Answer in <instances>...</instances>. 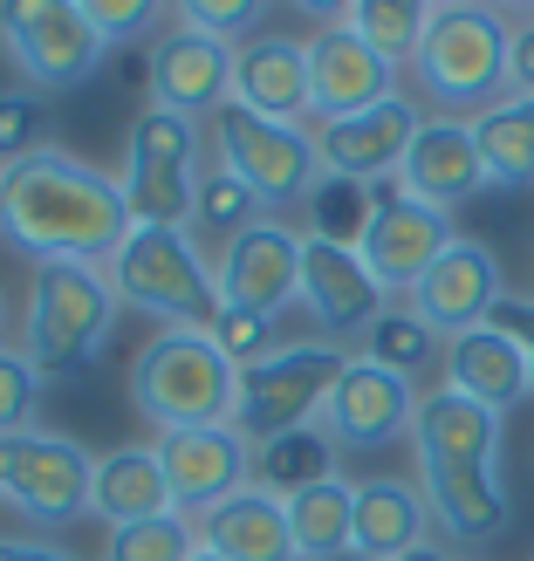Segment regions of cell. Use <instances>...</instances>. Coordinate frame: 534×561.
I'll list each match as a JSON object with an SVG mask.
<instances>
[{
    "label": "cell",
    "mask_w": 534,
    "mask_h": 561,
    "mask_svg": "<svg viewBox=\"0 0 534 561\" xmlns=\"http://www.w3.org/2000/svg\"><path fill=\"white\" fill-rule=\"evenodd\" d=\"M405 561H453L445 548H418V554H405Z\"/></svg>",
    "instance_id": "obj_44"
},
{
    "label": "cell",
    "mask_w": 534,
    "mask_h": 561,
    "mask_svg": "<svg viewBox=\"0 0 534 561\" xmlns=\"http://www.w3.org/2000/svg\"><path fill=\"white\" fill-rule=\"evenodd\" d=\"M103 267L117 301L164 329H206L219 316V274L185 227H130V240Z\"/></svg>",
    "instance_id": "obj_5"
},
{
    "label": "cell",
    "mask_w": 534,
    "mask_h": 561,
    "mask_svg": "<svg viewBox=\"0 0 534 561\" xmlns=\"http://www.w3.org/2000/svg\"><path fill=\"white\" fill-rule=\"evenodd\" d=\"M200 548H213L219 561H302L295 527H288V500L268 486H240L213 514H200Z\"/></svg>",
    "instance_id": "obj_25"
},
{
    "label": "cell",
    "mask_w": 534,
    "mask_h": 561,
    "mask_svg": "<svg viewBox=\"0 0 534 561\" xmlns=\"http://www.w3.org/2000/svg\"><path fill=\"white\" fill-rule=\"evenodd\" d=\"M200 554V520L192 514H158L137 527H110L103 561H192Z\"/></svg>",
    "instance_id": "obj_35"
},
{
    "label": "cell",
    "mask_w": 534,
    "mask_h": 561,
    "mask_svg": "<svg viewBox=\"0 0 534 561\" xmlns=\"http://www.w3.org/2000/svg\"><path fill=\"white\" fill-rule=\"evenodd\" d=\"M336 472V438L322 425H302V432H281L268 445H254V486L268 493H302V486H316Z\"/></svg>",
    "instance_id": "obj_31"
},
{
    "label": "cell",
    "mask_w": 534,
    "mask_h": 561,
    "mask_svg": "<svg viewBox=\"0 0 534 561\" xmlns=\"http://www.w3.org/2000/svg\"><path fill=\"white\" fill-rule=\"evenodd\" d=\"M418 404H425V390L411 377L384 370L371 356H350V370L336 377L329 404H322V432L336 438V453H377V445L411 438Z\"/></svg>",
    "instance_id": "obj_12"
},
{
    "label": "cell",
    "mask_w": 534,
    "mask_h": 561,
    "mask_svg": "<svg viewBox=\"0 0 534 561\" xmlns=\"http://www.w3.org/2000/svg\"><path fill=\"white\" fill-rule=\"evenodd\" d=\"M82 14H90V27L103 35V48L158 42L164 27H172V8H158V0H82Z\"/></svg>",
    "instance_id": "obj_37"
},
{
    "label": "cell",
    "mask_w": 534,
    "mask_h": 561,
    "mask_svg": "<svg viewBox=\"0 0 534 561\" xmlns=\"http://www.w3.org/2000/svg\"><path fill=\"white\" fill-rule=\"evenodd\" d=\"M42 390H48V377L35 370V356H27L21 343L0 350V432H27V425H35Z\"/></svg>",
    "instance_id": "obj_40"
},
{
    "label": "cell",
    "mask_w": 534,
    "mask_h": 561,
    "mask_svg": "<svg viewBox=\"0 0 534 561\" xmlns=\"http://www.w3.org/2000/svg\"><path fill=\"white\" fill-rule=\"evenodd\" d=\"M0 350H8V288H0Z\"/></svg>",
    "instance_id": "obj_45"
},
{
    "label": "cell",
    "mask_w": 534,
    "mask_h": 561,
    "mask_svg": "<svg viewBox=\"0 0 534 561\" xmlns=\"http://www.w3.org/2000/svg\"><path fill=\"white\" fill-rule=\"evenodd\" d=\"M192 561H219V554H213V548H200V554H192Z\"/></svg>",
    "instance_id": "obj_47"
},
{
    "label": "cell",
    "mask_w": 534,
    "mask_h": 561,
    "mask_svg": "<svg viewBox=\"0 0 534 561\" xmlns=\"http://www.w3.org/2000/svg\"><path fill=\"white\" fill-rule=\"evenodd\" d=\"M418 130H425V103H418V96H390V103H377V110H363V117L316 124L322 179H350V185H384V179H398Z\"/></svg>",
    "instance_id": "obj_15"
},
{
    "label": "cell",
    "mask_w": 534,
    "mask_h": 561,
    "mask_svg": "<svg viewBox=\"0 0 534 561\" xmlns=\"http://www.w3.org/2000/svg\"><path fill=\"white\" fill-rule=\"evenodd\" d=\"M261 219H274L254 192H247L234 172H219V164H206V179H200V199H192V240H213L219 254H227V247L247 233V227H261Z\"/></svg>",
    "instance_id": "obj_33"
},
{
    "label": "cell",
    "mask_w": 534,
    "mask_h": 561,
    "mask_svg": "<svg viewBox=\"0 0 534 561\" xmlns=\"http://www.w3.org/2000/svg\"><path fill=\"white\" fill-rule=\"evenodd\" d=\"M302 254H308V233L288 227V219H261V227H247L227 254L213 261L219 301H227V308H254V316L281 322L288 308H302Z\"/></svg>",
    "instance_id": "obj_14"
},
{
    "label": "cell",
    "mask_w": 534,
    "mask_h": 561,
    "mask_svg": "<svg viewBox=\"0 0 534 561\" xmlns=\"http://www.w3.org/2000/svg\"><path fill=\"white\" fill-rule=\"evenodd\" d=\"M527 561H534V554H527Z\"/></svg>",
    "instance_id": "obj_49"
},
{
    "label": "cell",
    "mask_w": 534,
    "mask_h": 561,
    "mask_svg": "<svg viewBox=\"0 0 534 561\" xmlns=\"http://www.w3.org/2000/svg\"><path fill=\"white\" fill-rule=\"evenodd\" d=\"M336 561H371V554H356V548H350V554H336Z\"/></svg>",
    "instance_id": "obj_46"
},
{
    "label": "cell",
    "mask_w": 534,
    "mask_h": 561,
    "mask_svg": "<svg viewBox=\"0 0 534 561\" xmlns=\"http://www.w3.org/2000/svg\"><path fill=\"white\" fill-rule=\"evenodd\" d=\"M508 295H514V288H508V274H500V254H493L487 240H466V233H459V240L425 267V280H418L405 301L445 335V343H453V335H466V329H487L493 308L508 301Z\"/></svg>",
    "instance_id": "obj_16"
},
{
    "label": "cell",
    "mask_w": 534,
    "mask_h": 561,
    "mask_svg": "<svg viewBox=\"0 0 534 561\" xmlns=\"http://www.w3.org/2000/svg\"><path fill=\"white\" fill-rule=\"evenodd\" d=\"M185 27H200V35H213V42H227V48H240V42H254V35H268V14L274 8H261V0H185V8H172Z\"/></svg>",
    "instance_id": "obj_38"
},
{
    "label": "cell",
    "mask_w": 534,
    "mask_h": 561,
    "mask_svg": "<svg viewBox=\"0 0 534 561\" xmlns=\"http://www.w3.org/2000/svg\"><path fill=\"white\" fill-rule=\"evenodd\" d=\"M508 82H514V96L534 103V14L514 21V55H508Z\"/></svg>",
    "instance_id": "obj_41"
},
{
    "label": "cell",
    "mask_w": 534,
    "mask_h": 561,
    "mask_svg": "<svg viewBox=\"0 0 534 561\" xmlns=\"http://www.w3.org/2000/svg\"><path fill=\"white\" fill-rule=\"evenodd\" d=\"M158 445V466H164V486H172V507L179 514H213L219 500H234L240 486H254V445H247L234 425H200V432H164Z\"/></svg>",
    "instance_id": "obj_18"
},
{
    "label": "cell",
    "mask_w": 534,
    "mask_h": 561,
    "mask_svg": "<svg viewBox=\"0 0 534 561\" xmlns=\"http://www.w3.org/2000/svg\"><path fill=\"white\" fill-rule=\"evenodd\" d=\"M473 137H480L493 185H534V103L527 96H500L493 110H480Z\"/></svg>",
    "instance_id": "obj_30"
},
{
    "label": "cell",
    "mask_w": 534,
    "mask_h": 561,
    "mask_svg": "<svg viewBox=\"0 0 534 561\" xmlns=\"http://www.w3.org/2000/svg\"><path fill=\"white\" fill-rule=\"evenodd\" d=\"M343 27H356L390 69H411L418 48H425V27H432V8L425 0H356V8H336Z\"/></svg>",
    "instance_id": "obj_32"
},
{
    "label": "cell",
    "mask_w": 534,
    "mask_h": 561,
    "mask_svg": "<svg viewBox=\"0 0 534 561\" xmlns=\"http://www.w3.org/2000/svg\"><path fill=\"white\" fill-rule=\"evenodd\" d=\"M493 322H500V329H508V335H514V343L527 350V363H534V295H508V301H500V308H493Z\"/></svg>",
    "instance_id": "obj_42"
},
{
    "label": "cell",
    "mask_w": 534,
    "mask_h": 561,
    "mask_svg": "<svg viewBox=\"0 0 534 561\" xmlns=\"http://www.w3.org/2000/svg\"><path fill=\"white\" fill-rule=\"evenodd\" d=\"M206 335L219 343V356H227L234 370H254V363H268L281 350V322L254 316V308H227V301H219V316L206 322Z\"/></svg>",
    "instance_id": "obj_36"
},
{
    "label": "cell",
    "mask_w": 534,
    "mask_h": 561,
    "mask_svg": "<svg viewBox=\"0 0 534 561\" xmlns=\"http://www.w3.org/2000/svg\"><path fill=\"white\" fill-rule=\"evenodd\" d=\"M418 548H432L425 486L405 480V472H371V480H356V554L405 561Z\"/></svg>",
    "instance_id": "obj_24"
},
{
    "label": "cell",
    "mask_w": 534,
    "mask_h": 561,
    "mask_svg": "<svg viewBox=\"0 0 534 561\" xmlns=\"http://www.w3.org/2000/svg\"><path fill=\"white\" fill-rule=\"evenodd\" d=\"M356 356H371V363H384V370L425 383L432 370H445V335H439L425 316H418L411 301H390L384 316L363 329V350H356Z\"/></svg>",
    "instance_id": "obj_29"
},
{
    "label": "cell",
    "mask_w": 534,
    "mask_h": 561,
    "mask_svg": "<svg viewBox=\"0 0 534 561\" xmlns=\"http://www.w3.org/2000/svg\"><path fill=\"white\" fill-rule=\"evenodd\" d=\"M288 527H295V554L302 561H336L356 548V480L329 472V480L288 493Z\"/></svg>",
    "instance_id": "obj_28"
},
{
    "label": "cell",
    "mask_w": 534,
    "mask_h": 561,
    "mask_svg": "<svg viewBox=\"0 0 534 561\" xmlns=\"http://www.w3.org/2000/svg\"><path fill=\"white\" fill-rule=\"evenodd\" d=\"M124 301L110 288V267L90 261H48L27 280V308H21V350L35 356L42 377H82L90 363L110 350Z\"/></svg>",
    "instance_id": "obj_3"
},
{
    "label": "cell",
    "mask_w": 534,
    "mask_h": 561,
    "mask_svg": "<svg viewBox=\"0 0 534 561\" xmlns=\"http://www.w3.org/2000/svg\"><path fill=\"white\" fill-rule=\"evenodd\" d=\"M0 240L35 267H48V261L103 267L130 240L124 179H110L103 164L76 158L63 145H42L35 158L0 172Z\"/></svg>",
    "instance_id": "obj_1"
},
{
    "label": "cell",
    "mask_w": 534,
    "mask_h": 561,
    "mask_svg": "<svg viewBox=\"0 0 534 561\" xmlns=\"http://www.w3.org/2000/svg\"><path fill=\"white\" fill-rule=\"evenodd\" d=\"M234 103L268 124H316V103H308V42L281 35V27L240 42L234 48Z\"/></svg>",
    "instance_id": "obj_22"
},
{
    "label": "cell",
    "mask_w": 534,
    "mask_h": 561,
    "mask_svg": "<svg viewBox=\"0 0 534 561\" xmlns=\"http://www.w3.org/2000/svg\"><path fill=\"white\" fill-rule=\"evenodd\" d=\"M240 370L206 329H158L130 356V404L164 432H200V425H234Z\"/></svg>",
    "instance_id": "obj_4"
},
{
    "label": "cell",
    "mask_w": 534,
    "mask_h": 561,
    "mask_svg": "<svg viewBox=\"0 0 534 561\" xmlns=\"http://www.w3.org/2000/svg\"><path fill=\"white\" fill-rule=\"evenodd\" d=\"M90 480H96V453L76 445L69 432L48 425L0 432V507H14L21 520L63 527L90 514Z\"/></svg>",
    "instance_id": "obj_10"
},
{
    "label": "cell",
    "mask_w": 534,
    "mask_h": 561,
    "mask_svg": "<svg viewBox=\"0 0 534 561\" xmlns=\"http://www.w3.org/2000/svg\"><path fill=\"white\" fill-rule=\"evenodd\" d=\"M453 213H439L425 199H411V192L398 179H384L377 185V213H371V233L356 240V254L371 261V274L384 280V295L390 301H405L418 280H425V267L453 247Z\"/></svg>",
    "instance_id": "obj_11"
},
{
    "label": "cell",
    "mask_w": 534,
    "mask_h": 561,
    "mask_svg": "<svg viewBox=\"0 0 534 561\" xmlns=\"http://www.w3.org/2000/svg\"><path fill=\"white\" fill-rule=\"evenodd\" d=\"M90 514L103 527H137L172 507V486H164L158 445H117V453H96V480H90Z\"/></svg>",
    "instance_id": "obj_27"
},
{
    "label": "cell",
    "mask_w": 534,
    "mask_h": 561,
    "mask_svg": "<svg viewBox=\"0 0 534 561\" xmlns=\"http://www.w3.org/2000/svg\"><path fill=\"white\" fill-rule=\"evenodd\" d=\"M200 124L172 117V110L145 103L124 137V206L130 227H192V199H200Z\"/></svg>",
    "instance_id": "obj_6"
},
{
    "label": "cell",
    "mask_w": 534,
    "mask_h": 561,
    "mask_svg": "<svg viewBox=\"0 0 534 561\" xmlns=\"http://www.w3.org/2000/svg\"><path fill=\"white\" fill-rule=\"evenodd\" d=\"M384 308H390V295H384V280L371 274V261H363L356 247L308 240V254H302V316L316 322L322 343H350V335H363Z\"/></svg>",
    "instance_id": "obj_19"
},
{
    "label": "cell",
    "mask_w": 534,
    "mask_h": 561,
    "mask_svg": "<svg viewBox=\"0 0 534 561\" xmlns=\"http://www.w3.org/2000/svg\"><path fill=\"white\" fill-rule=\"evenodd\" d=\"M0 561H76V554L55 548L48 535H0Z\"/></svg>",
    "instance_id": "obj_43"
},
{
    "label": "cell",
    "mask_w": 534,
    "mask_h": 561,
    "mask_svg": "<svg viewBox=\"0 0 534 561\" xmlns=\"http://www.w3.org/2000/svg\"><path fill=\"white\" fill-rule=\"evenodd\" d=\"M343 370H350V350L343 343H281L268 363L240 370L234 432L247 445H268L281 432L322 425V404H329V390H336Z\"/></svg>",
    "instance_id": "obj_7"
},
{
    "label": "cell",
    "mask_w": 534,
    "mask_h": 561,
    "mask_svg": "<svg viewBox=\"0 0 534 561\" xmlns=\"http://www.w3.org/2000/svg\"><path fill=\"white\" fill-rule=\"evenodd\" d=\"M371 213H377V185L316 179V192L302 199V233H308V240H336V247H356L363 233H371Z\"/></svg>",
    "instance_id": "obj_34"
},
{
    "label": "cell",
    "mask_w": 534,
    "mask_h": 561,
    "mask_svg": "<svg viewBox=\"0 0 534 561\" xmlns=\"http://www.w3.org/2000/svg\"><path fill=\"white\" fill-rule=\"evenodd\" d=\"M48 145V96L35 90H0V172Z\"/></svg>",
    "instance_id": "obj_39"
},
{
    "label": "cell",
    "mask_w": 534,
    "mask_h": 561,
    "mask_svg": "<svg viewBox=\"0 0 534 561\" xmlns=\"http://www.w3.org/2000/svg\"><path fill=\"white\" fill-rule=\"evenodd\" d=\"M398 90V69L356 35L343 21H322L308 35V103H316V124H336V117H363Z\"/></svg>",
    "instance_id": "obj_17"
},
{
    "label": "cell",
    "mask_w": 534,
    "mask_h": 561,
    "mask_svg": "<svg viewBox=\"0 0 534 561\" xmlns=\"http://www.w3.org/2000/svg\"><path fill=\"white\" fill-rule=\"evenodd\" d=\"M398 185L411 192V199L439 206V213H459L466 199H480L493 179H487V158H480L473 124L466 117H425V130H418L411 151H405Z\"/></svg>",
    "instance_id": "obj_21"
},
{
    "label": "cell",
    "mask_w": 534,
    "mask_h": 561,
    "mask_svg": "<svg viewBox=\"0 0 534 561\" xmlns=\"http://www.w3.org/2000/svg\"><path fill=\"white\" fill-rule=\"evenodd\" d=\"M439 383L508 417L514 404L534 398V363H527V350L514 343L508 329L487 322V329H466V335H453V343H445V370H439Z\"/></svg>",
    "instance_id": "obj_23"
},
{
    "label": "cell",
    "mask_w": 534,
    "mask_h": 561,
    "mask_svg": "<svg viewBox=\"0 0 534 561\" xmlns=\"http://www.w3.org/2000/svg\"><path fill=\"white\" fill-rule=\"evenodd\" d=\"M453 561H473V554H453Z\"/></svg>",
    "instance_id": "obj_48"
},
{
    "label": "cell",
    "mask_w": 534,
    "mask_h": 561,
    "mask_svg": "<svg viewBox=\"0 0 534 561\" xmlns=\"http://www.w3.org/2000/svg\"><path fill=\"white\" fill-rule=\"evenodd\" d=\"M500 438H508V417L459 398V390H425L411 425V459H473V466H500Z\"/></svg>",
    "instance_id": "obj_26"
},
{
    "label": "cell",
    "mask_w": 534,
    "mask_h": 561,
    "mask_svg": "<svg viewBox=\"0 0 534 561\" xmlns=\"http://www.w3.org/2000/svg\"><path fill=\"white\" fill-rule=\"evenodd\" d=\"M213 164L234 172L254 199L274 213V206H302L322 179V158H316V130L308 124H268L254 110L227 103L213 117Z\"/></svg>",
    "instance_id": "obj_9"
},
{
    "label": "cell",
    "mask_w": 534,
    "mask_h": 561,
    "mask_svg": "<svg viewBox=\"0 0 534 561\" xmlns=\"http://www.w3.org/2000/svg\"><path fill=\"white\" fill-rule=\"evenodd\" d=\"M418 486H425L432 527L453 548H487L514 527V493L500 480V466L473 459H418Z\"/></svg>",
    "instance_id": "obj_20"
},
{
    "label": "cell",
    "mask_w": 534,
    "mask_h": 561,
    "mask_svg": "<svg viewBox=\"0 0 534 561\" xmlns=\"http://www.w3.org/2000/svg\"><path fill=\"white\" fill-rule=\"evenodd\" d=\"M508 55H514V21L508 14L473 8V0H445V8H432L411 82H418V96L432 103V117H466L473 124L500 96H514Z\"/></svg>",
    "instance_id": "obj_2"
},
{
    "label": "cell",
    "mask_w": 534,
    "mask_h": 561,
    "mask_svg": "<svg viewBox=\"0 0 534 561\" xmlns=\"http://www.w3.org/2000/svg\"><path fill=\"white\" fill-rule=\"evenodd\" d=\"M0 48L14 55L21 90L69 96L103 69V35L90 27L82 0H8L0 8Z\"/></svg>",
    "instance_id": "obj_8"
},
{
    "label": "cell",
    "mask_w": 534,
    "mask_h": 561,
    "mask_svg": "<svg viewBox=\"0 0 534 561\" xmlns=\"http://www.w3.org/2000/svg\"><path fill=\"white\" fill-rule=\"evenodd\" d=\"M145 96L158 110H172V117L213 124L219 110L234 103V48L172 14V27H164L145 55Z\"/></svg>",
    "instance_id": "obj_13"
}]
</instances>
